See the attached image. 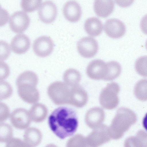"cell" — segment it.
Here are the masks:
<instances>
[{
  "label": "cell",
  "instance_id": "obj_1",
  "mask_svg": "<svg viewBox=\"0 0 147 147\" xmlns=\"http://www.w3.org/2000/svg\"><path fill=\"white\" fill-rule=\"evenodd\" d=\"M48 123L52 131L61 139L73 135L78 126L75 111L65 107L58 108L52 112L49 117Z\"/></svg>",
  "mask_w": 147,
  "mask_h": 147
},
{
  "label": "cell",
  "instance_id": "obj_2",
  "mask_svg": "<svg viewBox=\"0 0 147 147\" xmlns=\"http://www.w3.org/2000/svg\"><path fill=\"white\" fill-rule=\"evenodd\" d=\"M137 120L136 115L132 110L123 107L119 108L109 127L111 138H120Z\"/></svg>",
  "mask_w": 147,
  "mask_h": 147
},
{
  "label": "cell",
  "instance_id": "obj_3",
  "mask_svg": "<svg viewBox=\"0 0 147 147\" xmlns=\"http://www.w3.org/2000/svg\"><path fill=\"white\" fill-rule=\"evenodd\" d=\"M38 82V78L30 73H23L18 77L16 84L18 94L24 101L32 104L38 100L39 93L36 88Z\"/></svg>",
  "mask_w": 147,
  "mask_h": 147
},
{
  "label": "cell",
  "instance_id": "obj_4",
  "mask_svg": "<svg viewBox=\"0 0 147 147\" xmlns=\"http://www.w3.org/2000/svg\"><path fill=\"white\" fill-rule=\"evenodd\" d=\"M120 87L117 83L112 82L108 84L100 95L99 102L102 106L109 110L116 107L119 102L118 95Z\"/></svg>",
  "mask_w": 147,
  "mask_h": 147
},
{
  "label": "cell",
  "instance_id": "obj_5",
  "mask_svg": "<svg viewBox=\"0 0 147 147\" xmlns=\"http://www.w3.org/2000/svg\"><path fill=\"white\" fill-rule=\"evenodd\" d=\"M70 89L65 83L56 81L48 86L47 93L55 104L57 105L69 104Z\"/></svg>",
  "mask_w": 147,
  "mask_h": 147
},
{
  "label": "cell",
  "instance_id": "obj_6",
  "mask_svg": "<svg viewBox=\"0 0 147 147\" xmlns=\"http://www.w3.org/2000/svg\"><path fill=\"white\" fill-rule=\"evenodd\" d=\"M111 138L109 127L101 125L86 137L87 146L98 147L109 142Z\"/></svg>",
  "mask_w": 147,
  "mask_h": 147
},
{
  "label": "cell",
  "instance_id": "obj_7",
  "mask_svg": "<svg viewBox=\"0 0 147 147\" xmlns=\"http://www.w3.org/2000/svg\"><path fill=\"white\" fill-rule=\"evenodd\" d=\"M77 49L82 56L90 58L96 55L98 51V45L95 39L91 37H86L81 38L78 42Z\"/></svg>",
  "mask_w": 147,
  "mask_h": 147
},
{
  "label": "cell",
  "instance_id": "obj_8",
  "mask_svg": "<svg viewBox=\"0 0 147 147\" xmlns=\"http://www.w3.org/2000/svg\"><path fill=\"white\" fill-rule=\"evenodd\" d=\"M30 19L28 15L23 11L15 12L11 16L9 21L10 29L14 32L21 33L28 27Z\"/></svg>",
  "mask_w": 147,
  "mask_h": 147
},
{
  "label": "cell",
  "instance_id": "obj_9",
  "mask_svg": "<svg viewBox=\"0 0 147 147\" xmlns=\"http://www.w3.org/2000/svg\"><path fill=\"white\" fill-rule=\"evenodd\" d=\"M108 71L107 64L101 59H96L88 64L86 73L90 78L96 80H104Z\"/></svg>",
  "mask_w": 147,
  "mask_h": 147
},
{
  "label": "cell",
  "instance_id": "obj_10",
  "mask_svg": "<svg viewBox=\"0 0 147 147\" xmlns=\"http://www.w3.org/2000/svg\"><path fill=\"white\" fill-rule=\"evenodd\" d=\"M54 46L53 42L50 37L42 36L34 40L33 49L34 53L37 56L45 57L49 56L52 53Z\"/></svg>",
  "mask_w": 147,
  "mask_h": 147
},
{
  "label": "cell",
  "instance_id": "obj_11",
  "mask_svg": "<svg viewBox=\"0 0 147 147\" xmlns=\"http://www.w3.org/2000/svg\"><path fill=\"white\" fill-rule=\"evenodd\" d=\"M10 119L11 124L14 127L20 129L28 127L32 120L29 112L23 108L14 110L10 115Z\"/></svg>",
  "mask_w": 147,
  "mask_h": 147
},
{
  "label": "cell",
  "instance_id": "obj_12",
  "mask_svg": "<svg viewBox=\"0 0 147 147\" xmlns=\"http://www.w3.org/2000/svg\"><path fill=\"white\" fill-rule=\"evenodd\" d=\"M38 13L41 21L45 24H50L55 20L57 14V9L53 2L47 0L41 5Z\"/></svg>",
  "mask_w": 147,
  "mask_h": 147
},
{
  "label": "cell",
  "instance_id": "obj_13",
  "mask_svg": "<svg viewBox=\"0 0 147 147\" xmlns=\"http://www.w3.org/2000/svg\"><path fill=\"white\" fill-rule=\"evenodd\" d=\"M105 33L109 37L118 38L122 36L126 32V27L121 20L117 19L107 20L104 26Z\"/></svg>",
  "mask_w": 147,
  "mask_h": 147
},
{
  "label": "cell",
  "instance_id": "obj_14",
  "mask_svg": "<svg viewBox=\"0 0 147 147\" xmlns=\"http://www.w3.org/2000/svg\"><path fill=\"white\" fill-rule=\"evenodd\" d=\"M88 100L87 92L79 84L72 87L70 89L69 104L81 108L86 104Z\"/></svg>",
  "mask_w": 147,
  "mask_h": 147
},
{
  "label": "cell",
  "instance_id": "obj_15",
  "mask_svg": "<svg viewBox=\"0 0 147 147\" xmlns=\"http://www.w3.org/2000/svg\"><path fill=\"white\" fill-rule=\"evenodd\" d=\"M63 13L67 20L71 22H76L80 20L81 17L82 9L79 4L76 1L70 0L64 4Z\"/></svg>",
  "mask_w": 147,
  "mask_h": 147
},
{
  "label": "cell",
  "instance_id": "obj_16",
  "mask_svg": "<svg viewBox=\"0 0 147 147\" xmlns=\"http://www.w3.org/2000/svg\"><path fill=\"white\" fill-rule=\"evenodd\" d=\"M105 117V113L103 110L100 107H96L89 110L85 116V121L90 128L94 129L101 125Z\"/></svg>",
  "mask_w": 147,
  "mask_h": 147
},
{
  "label": "cell",
  "instance_id": "obj_17",
  "mask_svg": "<svg viewBox=\"0 0 147 147\" xmlns=\"http://www.w3.org/2000/svg\"><path fill=\"white\" fill-rule=\"evenodd\" d=\"M31 45L29 38L24 34H20L15 36L12 39L11 46L12 51L15 53L22 54L26 52Z\"/></svg>",
  "mask_w": 147,
  "mask_h": 147
},
{
  "label": "cell",
  "instance_id": "obj_18",
  "mask_svg": "<svg viewBox=\"0 0 147 147\" xmlns=\"http://www.w3.org/2000/svg\"><path fill=\"white\" fill-rule=\"evenodd\" d=\"M114 7L113 0H94V10L96 14L100 18L108 17L113 12Z\"/></svg>",
  "mask_w": 147,
  "mask_h": 147
},
{
  "label": "cell",
  "instance_id": "obj_19",
  "mask_svg": "<svg viewBox=\"0 0 147 147\" xmlns=\"http://www.w3.org/2000/svg\"><path fill=\"white\" fill-rule=\"evenodd\" d=\"M84 27L86 32L93 37L98 36L101 34L103 30V25L98 18L92 17L88 18L85 21Z\"/></svg>",
  "mask_w": 147,
  "mask_h": 147
},
{
  "label": "cell",
  "instance_id": "obj_20",
  "mask_svg": "<svg viewBox=\"0 0 147 147\" xmlns=\"http://www.w3.org/2000/svg\"><path fill=\"white\" fill-rule=\"evenodd\" d=\"M23 137L24 141L27 147H34L40 143L42 135L38 129L34 127H30L25 130Z\"/></svg>",
  "mask_w": 147,
  "mask_h": 147
},
{
  "label": "cell",
  "instance_id": "obj_21",
  "mask_svg": "<svg viewBox=\"0 0 147 147\" xmlns=\"http://www.w3.org/2000/svg\"><path fill=\"white\" fill-rule=\"evenodd\" d=\"M29 113L31 120L37 123L43 121L46 118L48 113L47 107L44 105L36 103L31 107Z\"/></svg>",
  "mask_w": 147,
  "mask_h": 147
},
{
  "label": "cell",
  "instance_id": "obj_22",
  "mask_svg": "<svg viewBox=\"0 0 147 147\" xmlns=\"http://www.w3.org/2000/svg\"><path fill=\"white\" fill-rule=\"evenodd\" d=\"M147 134L144 130H140L135 136L127 138L124 143V146L127 147H144L147 144Z\"/></svg>",
  "mask_w": 147,
  "mask_h": 147
},
{
  "label": "cell",
  "instance_id": "obj_23",
  "mask_svg": "<svg viewBox=\"0 0 147 147\" xmlns=\"http://www.w3.org/2000/svg\"><path fill=\"white\" fill-rule=\"evenodd\" d=\"M63 79L67 85L72 87L78 84L81 79V75L78 70L71 68L65 71Z\"/></svg>",
  "mask_w": 147,
  "mask_h": 147
},
{
  "label": "cell",
  "instance_id": "obj_24",
  "mask_svg": "<svg viewBox=\"0 0 147 147\" xmlns=\"http://www.w3.org/2000/svg\"><path fill=\"white\" fill-rule=\"evenodd\" d=\"M107 64L108 71L104 80H113L118 77L121 74V66L119 63L114 61L109 62Z\"/></svg>",
  "mask_w": 147,
  "mask_h": 147
},
{
  "label": "cell",
  "instance_id": "obj_25",
  "mask_svg": "<svg viewBox=\"0 0 147 147\" xmlns=\"http://www.w3.org/2000/svg\"><path fill=\"white\" fill-rule=\"evenodd\" d=\"M134 93L136 98L142 101L147 100V80L141 79L138 81L134 88Z\"/></svg>",
  "mask_w": 147,
  "mask_h": 147
},
{
  "label": "cell",
  "instance_id": "obj_26",
  "mask_svg": "<svg viewBox=\"0 0 147 147\" xmlns=\"http://www.w3.org/2000/svg\"><path fill=\"white\" fill-rule=\"evenodd\" d=\"M13 135L11 126L5 123H0V142H7L12 138Z\"/></svg>",
  "mask_w": 147,
  "mask_h": 147
},
{
  "label": "cell",
  "instance_id": "obj_27",
  "mask_svg": "<svg viewBox=\"0 0 147 147\" xmlns=\"http://www.w3.org/2000/svg\"><path fill=\"white\" fill-rule=\"evenodd\" d=\"M42 1V0H21V6L25 11L31 12L39 8Z\"/></svg>",
  "mask_w": 147,
  "mask_h": 147
},
{
  "label": "cell",
  "instance_id": "obj_28",
  "mask_svg": "<svg viewBox=\"0 0 147 147\" xmlns=\"http://www.w3.org/2000/svg\"><path fill=\"white\" fill-rule=\"evenodd\" d=\"M13 93L12 88L7 82L0 80V101L9 98Z\"/></svg>",
  "mask_w": 147,
  "mask_h": 147
},
{
  "label": "cell",
  "instance_id": "obj_29",
  "mask_svg": "<svg viewBox=\"0 0 147 147\" xmlns=\"http://www.w3.org/2000/svg\"><path fill=\"white\" fill-rule=\"evenodd\" d=\"M147 57L142 56L136 60L135 64V68L138 73L142 76H147Z\"/></svg>",
  "mask_w": 147,
  "mask_h": 147
},
{
  "label": "cell",
  "instance_id": "obj_30",
  "mask_svg": "<svg viewBox=\"0 0 147 147\" xmlns=\"http://www.w3.org/2000/svg\"><path fill=\"white\" fill-rule=\"evenodd\" d=\"M67 146L69 147H87L86 137L81 134H77L69 140Z\"/></svg>",
  "mask_w": 147,
  "mask_h": 147
},
{
  "label": "cell",
  "instance_id": "obj_31",
  "mask_svg": "<svg viewBox=\"0 0 147 147\" xmlns=\"http://www.w3.org/2000/svg\"><path fill=\"white\" fill-rule=\"evenodd\" d=\"M11 54L9 44L3 40H0V60H4L8 58Z\"/></svg>",
  "mask_w": 147,
  "mask_h": 147
},
{
  "label": "cell",
  "instance_id": "obj_32",
  "mask_svg": "<svg viewBox=\"0 0 147 147\" xmlns=\"http://www.w3.org/2000/svg\"><path fill=\"white\" fill-rule=\"evenodd\" d=\"M10 73V70L8 65L6 63L0 60V80L7 78Z\"/></svg>",
  "mask_w": 147,
  "mask_h": 147
},
{
  "label": "cell",
  "instance_id": "obj_33",
  "mask_svg": "<svg viewBox=\"0 0 147 147\" xmlns=\"http://www.w3.org/2000/svg\"><path fill=\"white\" fill-rule=\"evenodd\" d=\"M9 115L10 110L8 106L5 103L0 102V122L6 120Z\"/></svg>",
  "mask_w": 147,
  "mask_h": 147
},
{
  "label": "cell",
  "instance_id": "obj_34",
  "mask_svg": "<svg viewBox=\"0 0 147 147\" xmlns=\"http://www.w3.org/2000/svg\"><path fill=\"white\" fill-rule=\"evenodd\" d=\"M6 147H27L24 141L19 138H12L6 142Z\"/></svg>",
  "mask_w": 147,
  "mask_h": 147
},
{
  "label": "cell",
  "instance_id": "obj_35",
  "mask_svg": "<svg viewBox=\"0 0 147 147\" xmlns=\"http://www.w3.org/2000/svg\"><path fill=\"white\" fill-rule=\"evenodd\" d=\"M9 15L8 11L1 8H0V27L5 25L8 22Z\"/></svg>",
  "mask_w": 147,
  "mask_h": 147
},
{
  "label": "cell",
  "instance_id": "obj_36",
  "mask_svg": "<svg viewBox=\"0 0 147 147\" xmlns=\"http://www.w3.org/2000/svg\"><path fill=\"white\" fill-rule=\"evenodd\" d=\"M116 3L119 6L125 8L130 6L134 0H115Z\"/></svg>",
  "mask_w": 147,
  "mask_h": 147
},
{
  "label": "cell",
  "instance_id": "obj_37",
  "mask_svg": "<svg viewBox=\"0 0 147 147\" xmlns=\"http://www.w3.org/2000/svg\"><path fill=\"white\" fill-rule=\"evenodd\" d=\"M1 8V5H0V8Z\"/></svg>",
  "mask_w": 147,
  "mask_h": 147
}]
</instances>
